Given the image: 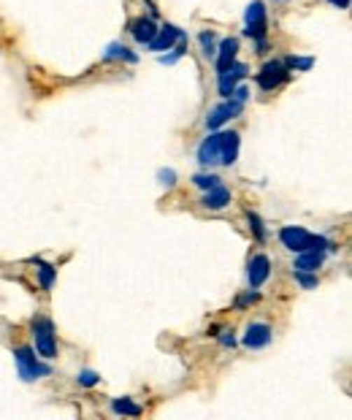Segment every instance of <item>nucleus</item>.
<instances>
[{
  "mask_svg": "<svg viewBox=\"0 0 352 420\" xmlns=\"http://www.w3.org/2000/svg\"><path fill=\"white\" fill-rule=\"evenodd\" d=\"M279 3H288V0H279Z\"/></svg>",
  "mask_w": 352,
  "mask_h": 420,
  "instance_id": "obj_30",
  "label": "nucleus"
},
{
  "mask_svg": "<svg viewBox=\"0 0 352 420\" xmlns=\"http://www.w3.org/2000/svg\"><path fill=\"white\" fill-rule=\"evenodd\" d=\"M331 6H336V8H342V11H347L350 8V0H328Z\"/></svg>",
  "mask_w": 352,
  "mask_h": 420,
  "instance_id": "obj_29",
  "label": "nucleus"
},
{
  "mask_svg": "<svg viewBox=\"0 0 352 420\" xmlns=\"http://www.w3.org/2000/svg\"><path fill=\"white\" fill-rule=\"evenodd\" d=\"M36 263H38V279H41V288H43V290H49V288L55 285L57 269H55L52 263H41V260H36Z\"/></svg>",
  "mask_w": 352,
  "mask_h": 420,
  "instance_id": "obj_19",
  "label": "nucleus"
},
{
  "mask_svg": "<svg viewBox=\"0 0 352 420\" xmlns=\"http://www.w3.org/2000/svg\"><path fill=\"white\" fill-rule=\"evenodd\" d=\"M220 342H223L225 347H233V344H236V339H233V334H230V331H225V334L220 336Z\"/></svg>",
  "mask_w": 352,
  "mask_h": 420,
  "instance_id": "obj_28",
  "label": "nucleus"
},
{
  "mask_svg": "<svg viewBox=\"0 0 352 420\" xmlns=\"http://www.w3.org/2000/svg\"><path fill=\"white\" fill-rule=\"evenodd\" d=\"M269 33V20H266V3L263 0H252L247 6V14H244V36L252 41H260L266 38Z\"/></svg>",
  "mask_w": 352,
  "mask_h": 420,
  "instance_id": "obj_4",
  "label": "nucleus"
},
{
  "mask_svg": "<svg viewBox=\"0 0 352 420\" xmlns=\"http://www.w3.org/2000/svg\"><path fill=\"white\" fill-rule=\"evenodd\" d=\"M220 182H223V179H220L217 174H211V171H209V174H195V176H192V185L198 190H209V188H214V185H220Z\"/></svg>",
  "mask_w": 352,
  "mask_h": 420,
  "instance_id": "obj_21",
  "label": "nucleus"
},
{
  "mask_svg": "<svg viewBox=\"0 0 352 420\" xmlns=\"http://www.w3.org/2000/svg\"><path fill=\"white\" fill-rule=\"evenodd\" d=\"M214 65H217V74L220 71H225L230 63H236V57H239V38H223L220 46H217V52H214Z\"/></svg>",
  "mask_w": 352,
  "mask_h": 420,
  "instance_id": "obj_14",
  "label": "nucleus"
},
{
  "mask_svg": "<svg viewBox=\"0 0 352 420\" xmlns=\"http://www.w3.org/2000/svg\"><path fill=\"white\" fill-rule=\"evenodd\" d=\"M269 276H271V260H269V255H252V260H249V266H247V282H249V288L252 290H258V288H263L266 282H269Z\"/></svg>",
  "mask_w": 352,
  "mask_h": 420,
  "instance_id": "obj_10",
  "label": "nucleus"
},
{
  "mask_svg": "<svg viewBox=\"0 0 352 420\" xmlns=\"http://www.w3.org/2000/svg\"><path fill=\"white\" fill-rule=\"evenodd\" d=\"M76 382L84 385V388H95V385L101 382V374H98V372H92V369H82V372L76 374Z\"/></svg>",
  "mask_w": 352,
  "mask_h": 420,
  "instance_id": "obj_24",
  "label": "nucleus"
},
{
  "mask_svg": "<svg viewBox=\"0 0 352 420\" xmlns=\"http://www.w3.org/2000/svg\"><path fill=\"white\" fill-rule=\"evenodd\" d=\"M241 149V136L236 130H223V133H209L206 139L198 144V163L204 168L214 166H233L239 160Z\"/></svg>",
  "mask_w": 352,
  "mask_h": 420,
  "instance_id": "obj_1",
  "label": "nucleus"
},
{
  "mask_svg": "<svg viewBox=\"0 0 352 420\" xmlns=\"http://www.w3.org/2000/svg\"><path fill=\"white\" fill-rule=\"evenodd\" d=\"M14 360H17V372L24 382H36L41 377H49L52 374V366L49 363H41L38 358L33 356L30 347H17L14 350Z\"/></svg>",
  "mask_w": 352,
  "mask_h": 420,
  "instance_id": "obj_2",
  "label": "nucleus"
},
{
  "mask_svg": "<svg viewBox=\"0 0 352 420\" xmlns=\"http://www.w3.org/2000/svg\"><path fill=\"white\" fill-rule=\"evenodd\" d=\"M282 63L288 65V71H309L314 65V57H298V55H288Z\"/></svg>",
  "mask_w": 352,
  "mask_h": 420,
  "instance_id": "obj_20",
  "label": "nucleus"
},
{
  "mask_svg": "<svg viewBox=\"0 0 352 420\" xmlns=\"http://www.w3.org/2000/svg\"><path fill=\"white\" fill-rule=\"evenodd\" d=\"M111 412L114 415H130V418H139L141 415V407L133 404V401L122 396V399H111Z\"/></svg>",
  "mask_w": 352,
  "mask_h": 420,
  "instance_id": "obj_17",
  "label": "nucleus"
},
{
  "mask_svg": "<svg viewBox=\"0 0 352 420\" xmlns=\"http://www.w3.org/2000/svg\"><path fill=\"white\" fill-rule=\"evenodd\" d=\"M157 182L166 185V188H174V185H176V171H174V168H160V171H157Z\"/></svg>",
  "mask_w": 352,
  "mask_h": 420,
  "instance_id": "obj_25",
  "label": "nucleus"
},
{
  "mask_svg": "<svg viewBox=\"0 0 352 420\" xmlns=\"http://www.w3.org/2000/svg\"><path fill=\"white\" fill-rule=\"evenodd\" d=\"M247 74H249L247 63H239V60L230 63L225 71H220V74H217V90H220V95H223V98H230L233 90H236V84L241 82Z\"/></svg>",
  "mask_w": 352,
  "mask_h": 420,
  "instance_id": "obj_7",
  "label": "nucleus"
},
{
  "mask_svg": "<svg viewBox=\"0 0 352 420\" xmlns=\"http://www.w3.org/2000/svg\"><path fill=\"white\" fill-rule=\"evenodd\" d=\"M230 190L220 182V185H214V188H209L204 190V198H201V206L204 209H211V211H220V209H225L230 204Z\"/></svg>",
  "mask_w": 352,
  "mask_h": 420,
  "instance_id": "obj_12",
  "label": "nucleus"
},
{
  "mask_svg": "<svg viewBox=\"0 0 352 420\" xmlns=\"http://www.w3.org/2000/svg\"><path fill=\"white\" fill-rule=\"evenodd\" d=\"M288 76H290V71H288V65L282 63V60H269V63L260 68V74H258V87L263 92H271V90H276L279 84L285 82Z\"/></svg>",
  "mask_w": 352,
  "mask_h": 420,
  "instance_id": "obj_6",
  "label": "nucleus"
},
{
  "mask_svg": "<svg viewBox=\"0 0 352 420\" xmlns=\"http://www.w3.org/2000/svg\"><path fill=\"white\" fill-rule=\"evenodd\" d=\"M279 241H282L285 250L304 252V250H309L311 233L307 231V228H301V225H285V228L279 231Z\"/></svg>",
  "mask_w": 352,
  "mask_h": 420,
  "instance_id": "obj_8",
  "label": "nucleus"
},
{
  "mask_svg": "<svg viewBox=\"0 0 352 420\" xmlns=\"http://www.w3.org/2000/svg\"><path fill=\"white\" fill-rule=\"evenodd\" d=\"M230 98H236V101H241V104H247L249 90H247V87H244V84H241V87L236 84V90H233V95H230Z\"/></svg>",
  "mask_w": 352,
  "mask_h": 420,
  "instance_id": "obj_27",
  "label": "nucleus"
},
{
  "mask_svg": "<svg viewBox=\"0 0 352 420\" xmlns=\"http://www.w3.org/2000/svg\"><path fill=\"white\" fill-rule=\"evenodd\" d=\"M33 339H36V353L41 358L57 356V342H55V323L49 317L36 315L33 317Z\"/></svg>",
  "mask_w": 352,
  "mask_h": 420,
  "instance_id": "obj_3",
  "label": "nucleus"
},
{
  "mask_svg": "<svg viewBox=\"0 0 352 420\" xmlns=\"http://www.w3.org/2000/svg\"><path fill=\"white\" fill-rule=\"evenodd\" d=\"M106 60H122V63H139V55L130 49V46H125V43H108L106 46Z\"/></svg>",
  "mask_w": 352,
  "mask_h": 420,
  "instance_id": "obj_16",
  "label": "nucleus"
},
{
  "mask_svg": "<svg viewBox=\"0 0 352 420\" xmlns=\"http://www.w3.org/2000/svg\"><path fill=\"white\" fill-rule=\"evenodd\" d=\"M323 263H325V255L320 250H304L295 255L293 269H295V272H317Z\"/></svg>",
  "mask_w": 352,
  "mask_h": 420,
  "instance_id": "obj_15",
  "label": "nucleus"
},
{
  "mask_svg": "<svg viewBox=\"0 0 352 420\" xmlns=\"http://www.w3.org/2000/svg\"><path fill=\"white\" fill-rule=\"evenodd\" d=\"M247 220H249V231L255 233V239H258V241H266V225H263V220H260L255 211H247Z\"/></svg>",
  "mask_w": 352,
  "mask_h": 420,
  "instance_id": "obj_23",
  "label": "nucleus"
},
{
  "mask_svg": "<svg viewBox=\"0 0 352 420\" xmlns=\"http://www.w3.org/2000/svg\"><path fill=\"white\" fill-rule=\"evenodd\" d=\"M182 38H187L185 30H179L176 24H163V27H157L155 38L146 43V49L149 52H168L174 43H179Z\"/></svg>",
  "mask_w": 352,
  "mask_h": 420,
  "instance_id": "obj_9",
  "label": "nucleus"
},
{
  "mask_svg": "<svg viewBox=\"0 0 352 420\" xmlns=\"http://www.w3.org/2000/svg\"><path fill=\"white\" fill-rule=\"evenodd\" d=\"M271 339H274V331H271L269 323H249L241 344H244L247 350H263V347L271 344Z\"/></svg>",
  "mask_w": 352,
  "mask_h": 420,
  "instance_id": "obj_11",
  "label": "nucleus"
},
{
  "mask_svg": "<svg viewBox=\"0 0 352 420\" xmlns=\"http://www.w3.org/2000/svg\"><path fill=\"white\" fill-rule=\"evenodd\" d=\"M293 276H295V282H298L301 288H307V290H314V288L320 285L317 272H293Z\"/></svg>",
  "mask_w": 352,
  "mask_h": 420,
  "instance_id": "obj_22",
  "label": "nucleus"
},
{
  "mask_svg": "<svg viewBox=\"0 0 352 420\" xmlns=\"http://www.w3.org/2000/svg\"><path fill=\"white\" fill-rule=\"evenodd\" d=\"M198 43H201L204 57H214V52H217V33H214V30H204V33L198 36Z\"/></svg>",
  "mask_w": 352,
  "mask_h": 420,
  "instance_id": "obj_18",
  "label": "nucleus"
},
{
  "mask_svg": "<svg viewBox=\"0 0 352 420\" xmlns=\"http://www.w3.org/2000/svg\"><path fill=\"white\" fill-rule=\"evenodd\" d=\"M258 298H260V295L249 288V293H244V295H239V298H236V307H239V309H244V307H249V304H255Z\"/></svg>",
  "mask_w": 352,
  "mask_h": 420,
  "instance_id": "obj_26",
  "label": "nucleus"
},
{
  "mask_svg": "<svg viewBox=\"0 0 352 420\" xmlns=\"http://www.w3.org/2000/svg\"><path fill=\"white\" fill-rule=\"evenodd\" d=\"M127 30H130V36H133V41L146 46V43L155 38V33H157V24L152 17H139V20H133L127 24Z\"/></svg>",
  "mask_w": 352,
  "mask_h": 420,
  "instance_id": "obj_13",
  "label": "nucleus"
},
{
  "mask_svg": "<svg viewBox=\"0 0 352 420\" xmlns=\"http://www.w3.org/2000/svg\"><path fill=\"white\" fill-rule=\"evenodd\" d=\"M241 111H244V104H241V101H236V98H225L223 104H217L214 108H209L206 127L209 130H220V127L225 125L228 120L239 117Z\"/></svg>",
  "mask_w": 352,
  "mask_h": 420,
  "instance_id": "obj_5",
  "label": "nucleus"
}]
</instances>
